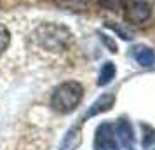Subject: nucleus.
<instances>
[{
  "instance_id": "1",
  "label": "nucleus",
  "mask_w": 155,
  "mask_h": 150,
  "mask_svg": "<svg viewBox=\"0 0 155 150\" xmlns=\"http://www.w3.org/2000/svg\"><path fill=\"white\" fill-rule=\"evenodd\" d=\"M82 98H84V87L75 80H68L54 89L51 96V107L58 114H70L78 107Z\"/></svg>"
},
{
  "instance_id": "2",
  "label": "nucleus",
  "mask_w": 155,
  "mask_h": 150,
  "mask_svg": "<svg viewBox=\"0 0 155 150\" xmlns=\"http://www.w3.org/2000/svg\"><path fill=\"white\" fill-rule=\"evenodd\" d=\"M70 32L63 26L58 25H42L37 30V40L40 42L42 47L52 51V52H59L70 44Z\"/></svg>"
},
{
  "instance_id": "3",
  "label": "nucleus",
  "mask_w": 155,
  "mask_h": 150,
  "mask_svg": "<svg viewBox=\"0 0 155 150\" xmlns=\"http://www.w3.org/2000/svg\"><path fill=\"white\" fill-rule=\"evenodd\" d=\"M152 14V5L148 0H129L127 2V14L126 19L133 25L145 23Z\"/></svg>"
},
{
  "instance_id": "4",
  "label": "nucleus",
  "mask_w": 155,
  "mask_h": 150,
  "mask_svg": "<svg viewBox=\"0 0 155 150\" xmlns=\"http://www.w3.org/2000/svg\"><path fill=\"white\" fill-rule=\"evenodd\" d=\"M94 150H120L115 142V131L112 124L103 122L101 126H98L94 138Z\"/></svg>"
},
{
  "instance_id": "5",
  "label": "nucleus",
  "mask_w": 155,
  "mask_h": 150,
  "mask_svg": "<svg viewBox=\"0 0 155 150\" xmlns=\"http://www.w3.org/2000/svg\"><path fill=\"white\" fill-rule=\"evenodd\" d=\"M113 103H115V96H113V94L106 93V94H103V96H99L98 100L89 107V110L84 114L82 121H87V119H91V117H94V115L103 114V112H108V110L113 107Z\"/></svg>"
},
{
  "instance_id": "6",
  "label": "nucleus",
  "mask_w": 155,
  "mask_h": 150,
  "mask_svg": "<svg viewBox=\"0 0 155 150\" xmlns=\"http://www.w3.org/2000/svg\"><path fill=\"white\" fill-rule=\"evenodd\" d=\"M113 131L117 133L120 143H122L126 148H133V145H134V133H133V128H131V122L126 121V119H119L117 124L113 126Z\"/></svg>"
},
{
  "instance_id": "7",
  "label": "nucleus",
  "mask_w": 155,
  "mask_h": 150,
  "mask_svg": "<svg viewBox=\"0 0 155 150\" xmlns=\"http://www.w3.org/2000/svg\"><path fill=\"white\" fill-rule=\"evenodd\" d=\"M133 56L141 66H153L155 65V52L147 45H136L133 49Z\"/></svg>"
},
{
  "instance_id": "8",
  "label": "nucleus",
  "mask_w": 155,
  "mask_h": 150,
  "mask_svg": "<svg viewBox=\"0 0 155 150\" xmlns=\"http://www.w3.org/2000/svg\"><path fill=\"white\" fill-rule=\"evenodd\" d=\"M80 142H82L80 128L78 126H73V128L68 129L66 136L63 138V143H61V148L59 150H75V148H78Z\"/></svg>"
},
{
  "instance_id": "9",
  "label": "nucleus",
  "mask_w": 155,
  "mask_h": 150,
  "mask_svg": "<svg viewBox=\"0 0 155 150\" xmlns=\"http://www.w3.org/2000/svg\"><path fill=\"white\" fill-rule=\"evenodd\" d=\"M115 65L112 61H106L103 66H101V72H99L98 77V86H108L113 79H115Z\"/></svg>"
},
{
  "instance_id": "10",
  "label": "nucleus",
  "mask_w": 155,
  "mask_h": 150,
  "mask_svg": "<svg viewBox=\"0 0 155 150\" xmlns=\"http://www.w3.org/2000/svg\"><path fill=\"white\" fill-rule=\"evenodd\" d=\"M56 4L68 11H84L87 7V0H56Z\"/></svg>"
},
{
  "instance_id": "11",
  "label": "nucleus",
  "mask_w": 155,
  "mask_h": 150,
  "mask_svg": "<svg viewBox=\"0 0 155 150\" xmlns=\"http://www.w3.org/2000/svg\"><path fill=\"white\" fill-rule=\"evenodd\" d=\"M9 44H11V33H9L7 26L0 25V56L5 52V49L9 47Z\"/></svg>"
},
{
  "instance_id": "12",
  "label": "nucleus",
  "mask_w": 155,
  "mask_h": 150,
  "mask_svg": "<svg viewBox=\"0 0 155 150\" xmlns=\"http://www.w3.org/2000/svg\"><path fill=\"white\" fill-rule=\"evenodd\" d=\"M98 4L101 7L108 9V11H120V9L126 5V0H98Z\"/></svg>"
},
{
  "instance_id": "13",
  "label": "nucleus",
  "mask_w": 155,
  "mask_h": 150,
  "mask_svg": "<svg viewBox=\"0 0 155 150\" xmlns=\"http://www.w3.org/2000/svg\"><path fill=\"white\" fill-rule=\"evenodd\" d=\"M143 129L147 131V135H145V138H143V145L148 147V145L155 143V129L150 128V126H143Z\"/></svg>"
},
{
  "instance_id": "14",
  "label": "nucleus",
  "mask_w": 155,
  "mask_h": 150,
  "mask_svg": "<svg viewBox=\"0 0 155 150\" xmlns=\"http://www.w3.org/2000/svg\"><path fill=\"white\" fill-rule=\"evenodd\" d=\"M106 26H108V28H112L113 32H117V33H119V35L122 37V38H124V40H129V38H133V35H131L129 32H126L124 28H120L119 25H113L112 21H108V23H106Z\"/></svg>"
}]
</instances>
